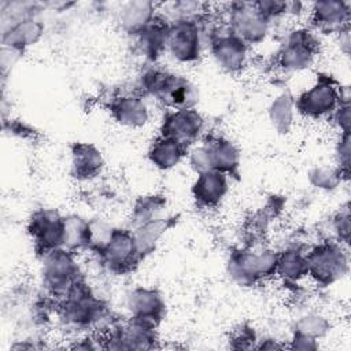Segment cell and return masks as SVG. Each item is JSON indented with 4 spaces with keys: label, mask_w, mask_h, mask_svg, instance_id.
<instances>
[{
    "label": "cell",
    "mask_w": 351,
    "mask_h": 351,
    "mask_svg": "<svg viewBox=\"0 0 351 351\" xmlns=\"http://www.w3.org/2000/svg\"><path fill=\"white\" fill-rule=\"evenodd\" d=\"M295 111V99L289 93L277 96L269 107V118L274 129L280 133H288L293 123Z\"/></svg>",
    "instance_id": "cell-25"
},
{
    "label": "cell",
    "mask_w": 351,
    "mask_h": 351,
    "mask_svg": "<svg viewBox=\"0 0 351 351\" xmlns=\"http://www.w3.org/2000/svg\"><path fill=\"white\" fill-rule=\"evenodd\" d=\"M114 121L128 128H141L148 122V107L140 93H121L107 104Z\"/></svg>",
    "instance_id": "cell-17"
},
{
    "label": "cell",
    "mask_w": 351,
    "mask_h": 351,
    "mask_svg": "<svg viewBox=\"0 0 351 351\" xmlns=\"http://www.w3.org/2000/svg\"><path fill=\"white\" fill-rule=\"evenodd\" d=\"M344 100H348V93H343L332 77L319 75L313 86L295 99V108L306 118L319 119L332 117Z\"/></svg>",
    "instance_id": "cell-4"
},
{
    "label": "cell",
    "mask_w": 351,
    "mask_h": 351,
    "mask_svg": "<svg viewBox=\"0 0 351 351\" xmlns=\"http://www.w3.org/2000/svg\"><path fill=\"white\" fill-rule=\"evenodd\" d=\"M41 274L44 288L58 299L63 298L73 285L82 280L74 252L66 248L53 250L43 256Z\"/></svg>",
    "instance_id": "cell-6"
},
{
    "label": "cell",
    "mask_w": 351,
    "mask_h": 351,
    "mask_svg": "<svg viewBox=\"0 0 351 351\" xmlns=\"http://www.w3.org/2000/svg\"><path fill=\"white\" fill-rule=\"evenodd\" d=\"M114 230H115V228L104 221H100V219L89 221L88 250H90L95 254H99L110 241Z\"/></svg>",
    "instance_id": "cell-29"
},
{
    "label": "cell",
    "mask_w": 351,
    "mask_h": 351,
    "mask_svg": "<svg viewBox=\"0 0 351 351\" xmlns=\"http://www.w3.org/2000/svg\"><path fill=\"white\" fill-rule=\"evenodd\" d=\"M276 274L288 282H296L304 278L308 274L306 252L299 248H287L278 252Z\"/></svg>",
    "instance_id": "cell-23"
},
{
    "label": "cell",
    "mask_w": 351,
    "mask_h": 351,
    "mask_svg": "<svg viewBox=\"0 0 351 351\" xmlns=\"http://www.w3.org/2000/svg\"><path fill=\"white\" fill-rule=\"evenodd\" d=\"M58 307L60 318L77 329L90 328L107 315L106 306L82 280L59 299Z\"/></svg>",
    "instance_id": "cell-2"
},
{
    "label": "cell",
    "mask_w": 351,
    "mask_h": 351,
    "mask_svg": "<svg viewBox=\"0 0 351 351\" xmlns=\"http://www.w3.org/2000/svg\"><path fill=\"white\" fill-rule=\"evenodd\" d=\"M308 180L313 186L324 191L335 189L340 182L341 177L337 169H326V167H315L310 171Z\"/></svg>",
    "instance_id": "cell-30"
},
{
    "label": "cell",
    "mask_w": 351,
    "mask_h": 351,
    "mask_svg": "<svg viewBox=\"0 0 351 351\" xmlns=\"http://www.w3.org/2000/svg\"><path fill=\"white\" fill-rule=\"evenodd\" d=\"M101 152L89 143H74L71 145V174L78 180H92L103 170Z\"/></svg>",
    "instance_id": "cell-20"
},
{
    "label": "cell",
    "mask_w": 351,
    "mask_h": 351,
    "mask_svg": "<svg viewBox=\"0 0 351 351\" xmlns=\"http://www.w3.org/2000/svg\"><path fill=\"white\" fill-rule=\"evenodd\" d=\"M210 52L215 63L228 73L241 71L248 62V44L239 38L228 25L214 27L208 36Z\"/></svg>",
    "instance_id": "cell-10"
},
{
    "label": "cell",
    "mask_w": 351,
    "mask_h": 351,
    "mask_svg": "<svg viewBox=\"0 0 351 351\" xmlns=\"http://www.w3.org/2000/svg\"><path fill=\"white\" fill-rule=\"evenodd\" d=\"M199 21H169L166 51L174 60L180 63L199 60L203 47V30Z\"/></svg>",
    "instance_id": "cell-8"
},
{
    "label": "cell",
    "mask_w": 351,
    "mask_h": 351,
    "mask_svg": "<svg viewBox=\"0 0 351 351\" xmlns=\"http://www.w3.org/2000/svg\"><path fill=\"white\" fill-rule=\"evenodd\" d=\"M350 133H340V138L336 145V156H337V170L340 173L341 180H348L350 176Z\"/></svg>",
    "instance_id": "cell-32"
},
{
    "label": "cell",
    "mask_w": 351,
    "mask_h": 351,
    "mask_svg": "<svg viewBox=\"0 0 351 351\" xmlns=\"http://www.w3.org/2000/svg\"><path fill=\"white\" fill-rule=\"evenodd\" d=\"M156 15V4L152 1H128L118 12L121 29L128 34L137 36L144 30Z\"/></svg>",
    "instance_id": "cell-21"
},
{
    "label": "cell",
    "mask_w": 351,
    "mask_h": 351,
    "mask_svg": "<svg viewBox=\"0 0 351 351\" xmlns=\"http://www.w3.org/2000/svg\"><path fill=\"white\" fill-rule=\"evenodd\" d=\"M208 170L221 171L226 176H237L240 166V152L237 147L223 136L207 134L200 144Z\"/></svg>",
    "instance_id": "cell-14"
},
{
    "label": "cell",
    "mask_w": 351,
    "mask_h": 351,
    "mask_svg": "<svg viewBox=\"0 0 351 351\" xmlns=\"http://www.w3.org/2000/svg\"><path fill=\"white\" fill-rule=\"evenodd\" d=\"M204 128L203 117L195 108L167 110L160 125V134L191 147L202 134Z\"/></svg>",
    "instance_id": "cell-13"
},
{
    "label": "cell",
    "mask_w": 351,
    "mask_h": 351,
    "mask_svg": "<svg viewBox=\"0 0 351 351\" xmlns=\"http://www.w3.org/2000/svg\"><path fill=\"white\" fill-rule=\"evenodd\" d=\"M126 307L132 318L158 325L165 315V300L154 288L136 287L126 296Z\"/></svg>",
    "instance_id": "cell-16"
},
{
    "label": "cell",
    "mask_w": 351,
    "mask_h": 351,
    "mask_svg": "<svg viewBox=\"0 0 351 351\" xmlns=\"http://www.w3.org/2000/svg\"><path fill=\"white\" fill-rule=\"evenodd\" d=\"M167 228H169L167 219L158 218L155 221H151L134 229H130L133 232L141 258H144L147 254H149L155 248L156 241L160 239V236L166 232Z\"/></svg>",
    "instance_id": "cell-26"
},
{
    "label": "cell",
    "mask_w": 351,
    "mask_h": 351,
    "mask_svg": "<svg viewBox=\"0 0 351 351\" xmlns=\"http://www.w3.org/2000/svg\"><path fill=\"white\" fill-rule=\"evenodd\" d=\"M277 254L266 248L259 251H234L228 261V273L239 285H255L276 274Z\"/></svg>",
    "instance_id": "cell-5"
},
{
    "label": "cell",
    "mask_w": 351,
    "mask_h": 351,
    "mask_svg": "<svg viewBox=\"0 0 351 351\" xmlns=\"http://www.w3.org/2000/svg\"><path fill=\"white\" fill-rule=\"evenodd\" d=\"M100 262L115 274L130 271L140 259L133 232L130 229L115 228L107 245L97 254Z\"/></svg>",
    "instance_id": "cell-12"
},
{
    "label": "cell",
    "mask_w": 351,
    "mask_h": 351,
    "mask_svg": "<svg viewBox=\"0 0 351 351\" xmlns=\"http://www.w3.org/2000/svg\"><path fill=\"white\" fill-rule=\"evenodd\" d=\"M318 53V41L313 32L298 29L288 34L276 56V64L284 71H302L311 66Z\"/></svg>",
    "instance_id": "cell-11"
},
{
    "label": "cell",
    "mask_w": 351,
    "mask_h": 351,
    "mask_svg": "<svg viewBox=\"0 0 351 351\" xmlns=\"http://www.w3.org/2000/svg\"><path fill=\"white\" fill-rule=\"evenodd\" d=\"M169 23L170 22L166 16L156 14L151 23L137 36H134L136 47L145 59L155 62L163 52H166Z\"/></svg>",
    "instance_id": "cell-19"
},
{
    "label": "cell",
    "mask_w": 351,
    "mask_h": 351,
    "mask_svg": "<svg viewBox=\"0 0 351 351\" xmlns=\"http://www.w3.org/2000/svg\"><path fill=\"white\" fill-rule=\"evenodd\" d=\"M256 333L255 330L248 326V325H240L236 329L232 330L230 337H229V343L232 348H237V350H248V348H254L255 343H256Z\"/></svg>",
    "instance_id": "cell-31"
},
{
    "label": "cell",
    "mask_w": 351,
    "mask_h": 351,
    "mask_svg": "<svg viewBox=\"0 0 351 351\" xmlns=\"http://www.w3.org/2000/svg\"><path fill=\"white\" fill-rule=\"evenodd\" d=\"M89 244V221L78 215L64 217V244L63 248L77 252L88 250Z\"/></svg>",
    "instance_id": "cell-24"
},
{
    "label": "cell",
    "mask_w": 351,
    "mask_h": 351,
    "mask_svg": "<svg viewBox=\"0 0 351 351\" xmlns=\"http://www.w3.org/2000/svg\"><path fill=\"white\" fill-rule=\"evenodd\" d=\"M27 233L34 244L36 252L43 258L53 250L63 248L64 217L55 210H37L29 219Z\"/></svg>",
    "instance_id": "cell-9"
},
{
    "label": "cell",
    "mask_w": 351,
    "mask_h": 351,
    "mask_svg": "<svg viewBox=\"0 0 351 351\" xmlns=\"http://www.w3.org/2000/svg\"><path fill=\"white\" fill-rule=\"evenodd\" d=\"M332 118L336 123V126L340 129V133H350V101L344 100L337 110L332 114Z\"/></svg>",
    "instance_id": "cell-34"
},
{
    "label": "cell",
    "mask_w": 351,
    "mask_h": 351,
    "mask_svg": "<svg viewBox=\"0 0 351 351\" xmlns=\"http://www.w3.org/2000/svg\"><path fill=\"white\" fill-rule=\"evenodd\" d=\"M229 176L208 170L197 174L192 185V196L197 207L200 208H214L217 207L229 191Z\"/></svg>",
    "instance_id": "cell-18"
},
{
    "label": "cell",
    "mask_w": 351,
    "mask_h": 351,
    "mask_svg": "<svg viewBox=\"0 0 351 351\" xmlns=\"http://www.w3.org/2000/svg\"><path fill=\"white\" fill-rule=\"evenodd\" d=\"M291 347L296 350H314L318 347V344H317V340L314 339L293 333V337L291 340Z\"/></svg>",
    "instance_id": "cell-35"
},
{
    "label": "cell",
    "mask_w": 351,
    "mask_h": 351,
    "mask_svg": "<svg viewBox=\"0 0 351 351\" xmlns=\"http://www.w3.org/2000/svg\"><path fill=\"white\" fill-rule=\"evenodd\" d=\"M270 22L256 1H234L229 5L226 25L248 45L259 44L266 38Z\"/></svg>",
    "instance_id": "cell-7"
},
{
    "label": "cell",
    "mask_w": 351,
    "mask_h": 351,
    "mask_svg": "<svg viewBox=\"0 0 351 351\" xmlns=\"http://www.w3.org/2000/svg\"><path fill=\"white\" fill-rule=\"evenodd\" d=\"M306 258L307 276L317 285H332L348 273V255L339 241H322L306 252Z\"/></svg>",
    "instance_id": "cell-3"
},
{
    "label": "cell",
    "mask_w": 351,
    "mask_h": 351,
    "mask_svg": "<svg viewBox=\"0 0 351 351\" xmlns=\"http://www.w3.org/2000/svg\"><path fill=\"white\" fill-rule=\"evenodd\" d=\"M188 151L189 148L184 144L159 134L148 149V159L155 167L160 170H170L182 160Z\"/></svg>",
    "instance_id": "cell-22"
},
{
    "label": "cell",
    "mask_w": 351,
    "mask_h": 351,
    "mask_svg": "<svg viewBox=\"0 0 351 351\" xmlns=\"http://www.w3.org/2000/svg\"><path fill=\"white\" fill-rule=\"evenodd\" d=\"M166 204V199L163 196H144L140 197L132 211L130 223L132 229L148 223L160 218V213L163 211Z\"/></svg>",
    "instance_id": "cell-27"
},
{
    "label": "cell",
    "mask_w": 351,
    "mask_h": 351,
    "mask_svg": "<svg viewBox=\"0 0 351 351\" xmlns=\"http://www.w3.org/2000/svg\"><path fill=\"white\" fill-rule=\"evenodd\" d=\"M351 223H350V210L348 206H346L340 213L335 217L333 219V232L336 234V241L341 244H348L350 241V230Z\"/></svg>",
    "instance_id": "cell-33"
},
{
    "label": "cell",
    "mask_w": 351,
    "mask_h": 351,
    "mask_svg": "<svg viewBox=\"0 0 351 351\" xmlns=\"http://www.w3.org/2000/svg\"><path fill=\"white\" fill-rule=\"evenodd\" d=\"M348 1H315L310 10L313 26L321 33H341L350 23Z\"/></svg>",
    "instance_id": "cell-15"
},
{
    "label": "cell",
    "mask_w": 351,
    "mask_h": 351,
    "mask_svg": "<svg viewBox=\"0 0 351 351\" xmlns=\"http://www.w3.org/2000/svg\"><path fill=\"white\" fill-rule=\"evenodd\" d=\"M140 89L169 110L193 108L199 100L197 89L189 80L162 69H148L140 77Z\"/></svg>",
    "instance_id": "cell-1"
},
{
    "label": "cell",
    "mask_w": 351,
    "mask_h": 351,
    "mask_svg": "<svg viewBox=\"0 0 351 351\" xmlns=\"http://www.w3.org/2000/svg\"><path fill=\"white\" fill-rule=\"evenodd\" d=\"M329 322L326 318L318 314H307L300 317L293 326V333L303 335L306 337L318 340L324 337L329 330Z\"/></svg>",
    "instance_id": "cell-28"
}]
</instances>
